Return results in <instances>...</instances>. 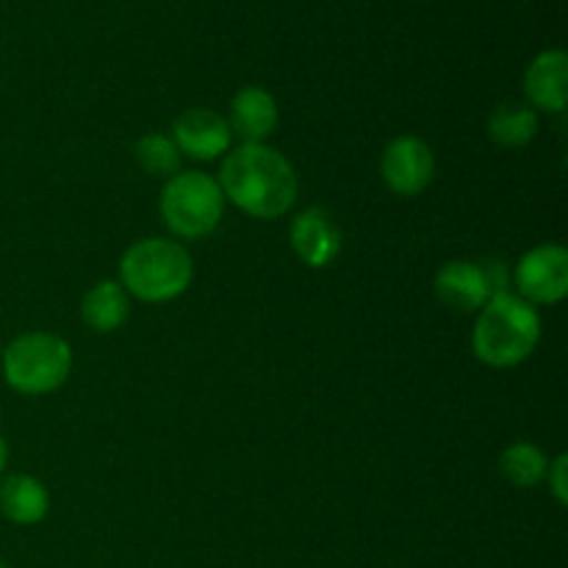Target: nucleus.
Listing matches in <instances>:
<instances>
[{"label": "nucleus", "mask_w": 568, "mask_h": 568, "mask_svg": "<svg viewBox=\"0 0 568 568\" xmlns=\"http://www.w3.org/2000/svg\"><path fill=\"white\" fill-rule=\"evenodd\" d=\"M225 200L255 220H277L297 200V172L283 153L270 144H242L227 150L220 170Z\"/></svg>", "instance_id": "f257e3e1"}, {"label": "nucleus", "mask_w": 568, "mask_h": 568, "mask_svg": "<svg viewBox=\"0 0 568 568\" xmlns=\"http://www.w3.org/2000/svg\"><path fill=\"white\" fill-rule=\"evenodd\" d=\"M538 342H541V314L536 305L514 292L488 300L471 333V349L477 358L497 369H508L530 358Z\"/></svg>", "instance_id": "f03ea898"}, {"label": "nucleus", "mask_w": 568, "mask_h": 568, "mask_svg": "<svg viewBox=\"0 0 568 568\" xmlns=\"http://www.w3.org/2000/svg\"><path fill=\"white\" fill-rule=\"evenodd\" d=\"M194 264L186 247L170 239H139L120 261V283L144 303H166L192 286Z\"/></svg>", "instance_id": "7ed1b4c3"}, {"label": "nucleus", "mask_w": 568, "mask_h": 568, "mask_svg": "<svg viewBox=\"0 0 568 568\" xmlns=\"http://www.w3.org/2000/svg\"><path fill=\"white\" fill-rule=\"evenodd\" d=\"M3 377L17 394L42 397L64 386L72 372V349L53 333H22L0 353Z\"/></svg>", "instance_id": "20e7f679"}, {"label": "nucleus", "mask_w": 568, "mask_h": 568, "mask_svg": "<svg viewBox=\"0 0 568 568\" xmlns=\"http://www.w3.org/2000/svg\"><path fill=\"white\" fill-rule=\"evenodd\" d=\"M161 220L175 236L205 239L216 231L225 211V194L220 183L197 170L178 172L161 189Z\"/></svg>", "instance_id": "39448f33"}, {"label": "nucleus", "mask_w": 568, "mask_h": 568, "mask_svg": "<svg viewBox=\"0 0 568 568\" xmlns=\"http://www.w3.org/2000/svg\"><path fill=\"white\" fill-rule=\"evenodd\" d=\"M516 294L530 305H555L568 294V253L560 244H538L514 272Z\"/></svg>", "instance_id": "423d86ee"}, {"label": "nucleus", "mask_w": 568, "mask_h": 568, "mask_svg": "<svg viewBox=\"0 0 568 568\" xmlns=\"http://www.w3.org/2000/svg\"><path fill=\"white\" fill-rule=\"evenodd\" d=\"M383 183L399 197H416L436 175V155L419 136H397L386 144L381 161Z\"/></svg>", "instance_id": "0eeeda50"}, {"label": "nucleus", "mask_w": 568, "mask_h": 568, "mask_svg": "<svg viewBox=\"0 0 568 568\" xmlns=\"http://www.w3.org/2000/svg\"><path fill=\"white\" fill-rule=\"evenodd\" d=\"M288 239H292V247L297 253V258L305 266H311V270H325V266H331L342 255L344 247L342 227L333 220L331 211L320 209V205H311V209L300 211L294 216Z\"/></svg>", "instance_id": "6e6552de"}, {"label": "nucleus", "mask_w": 568, "mask_h": 568, "mask_svg": "<svg viewBox=\"0 0 568 568\" xmlns=\"http://www.w3.org/2000/svg\"><path fill=\"white\" fill-rule=\"evenodd\" d=\"M172 142L181 155L197 161H214L227 153L233 144V131L225 116L211 109H189L172 125Z\"/></svg>", "instance_id": "1a4fd4ad"}, {"label": "nucleus", "mask_w": 568, "mask_h": 568, "mask_svg": "<svg viewBox=\"0 0 568 568\" xmlns=\"http://www.w3.org/2000/svg\"><path fill=\"white\" fill-rule=\"evenodd\" d=\"M525 92L536 109L560 111L568 103V55L560 48L544 50L532 59L525 75Z\"/></svg>", "instance_id": "9d476101"}, {"label": "nucleus", "mask_w": 568, "mask_h": 568, "mask_svg": "<svg viewBox=\"0 0 568 568\" xmlns=\"http://www.w3.org/2000/svg\"><path fill=\"white\" fill-rule=\"evenodd\" d=\"M436 294L453 311H480L491 300L483 266L475 261H447L436 275Z\"/></svg>", "instance_id": "9b49d317"}, {"label": "nucleus", "mask_w": 568, "mask_h": 568, "mask_svg": "<svg viewBox=\"0 0 568 568\" xmlns=\"http://www.w3.org/2000/svg\"><path fill=\"white\" fill-rule=\"evenodd\" d=\"M231 131L244 139V144H264L277 128V100L261 87H244L231 100Z\"/></svg>", "instance_id": "f8f14e48"}, {"label": "nucleus", "mask_w": 568, "mask_h": 568, "mask_svg": "<svg viewBox=\"0 0 568 568\" xmlns=\"http://www.w3.org/2000/svg\"><path fill=\"white\" fill-rule=\"evenodd\" d=\"M50 494L37 477L31 475H11L0 483V514L11 525L31 527L48 516Z\"/></svg>", "instance_id": "ddd939ff"}, {"label": "nucleus", "mask_w": 568, "mask_h": 568, "mask_svg": "<svg viewBox=\"0 0 568 568\" xmlns=\"http://www.w3.org/2000/svg\"><path fill=\"white\" fill-rule=\"evenodd\" d=\"M81 316L94 333H114L131 316V297L120 281H100L83 297Z\"/></svg>", "instance_id": "4468645a"}, {"label": "nucleus", "mask_w": 568, "mask_h": 568, "mask_svg": "<svg viewBox=\"0 0 568 568\" xmlns=\"http://www.w3.org/2000/svg\"><path fill=\"white\" fill-rule=\"evenodd\" d=\"M488 136L499 148H525L538 136L536 109L525 103H503L488 120Z\"/></svg>", "instance_id": "2eb2a0df"}, {"label": "nucleus", "mask_w": 568, "mask_h": 568, "mask_svg": "<svg viewBox=\"0 0 568 568\" xmlns=\"http://www.w3.org/2000/svg\"><path fill=\"white\" fill-rule=\"evenodd\" d=\"M549 460L541 447L530 442H516L499 458V471L505 480L516 488H536L538 483L547 480Z\"/></svg>", "instance_id": "dca6fc26"}, {"label": "nucleus", "mask_w": 568, "mask_h": 568, "mask_svg": "<svg viewBox=\"0 0 568 568\" xmlns=\"http://www.w3.org/2000/svg\"><path fill=\"white\" fill-rule=\"evenodd\" d=\"M133 153H136L139 166L153 178L170 181L172 175L181 172V150H178L175 142H172L170 136H164V133H148V136H142L136 142V150H133Z\"/></svg>", "instance_id": "f3484780"}, {"label": "nucleus", "mask_w": 568, "mask_h": 568, "mask_svg": "<svg viewBox=\"0 0 568 568\" xmlns=\"http://www.w3.org/2000/svg\"><path fill=\"white\" fill-rule=\"evenodd\" d=\"M480 266H483V275H486L488 294H491V297H497V294L508 292L510 272H508V266H505L503 258H488V261H483Z\"/></svg>", "instance_id": "a211bd4d"}, {"label": "nucleus", "mask_w": 568, "mask_h": 568, "mask_svg": "<svg viewBox=\"0 0 568 568\" xmlns=\"http://www.w3.org/2000/svg\"><path fill=\"white\" fill-rule=\"evenodd\" d=\"M547 480H549V488H552L555 499H558L560 505H568V455H558L555 464H549Z\"/></svg>", "instance_id": "6ab92c4d"}, {"label": "nucleus", "mask_w": 568, "mask_h": 568, "mask_svg": "<svg viewBox=\"0 0 568 568\" xmlns=\"http://www.w3.org/2000/svg\"><path fill=\"white\" fill-rule=\"evenodd\" d=\"M6 460H9V447H6V438L3 433H0V475H3L6 469Z\"/></svg>", "instance_id": "aec40b11"}, {"label": "nucleus", "mask_w": 568, "mask_h": 568, "mask_svg": "<svg viewBox=\"0 0 568 568\" xmlns=\"http://www.w3.org/2000/svg\"><path fill=\"white\" fill-rule=\"evenodd\" d=\"M0 568H9V566H6V564H3V560H0Z\"/></svg>", "instance_id": "412c9836"}, {"label": "nucleus", "mask_w": 568, "mask_h": 568, "mask_svg": "<svg viewBox=\"0 0 568 568\" xmlns=\"http://www.w3.org/2000/svg\"><path fill=\"white\" fill-rule=\"evenodd\" d=\"M0 353H3V349H0Z\"/></svg>", "instance_id": "4be33fe9"}]
</instances>
